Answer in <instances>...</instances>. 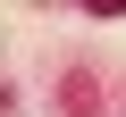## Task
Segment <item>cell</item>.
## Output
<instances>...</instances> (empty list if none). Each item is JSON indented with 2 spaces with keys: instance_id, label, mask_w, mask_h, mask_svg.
I'll use <instances>...</instances> for the list:
<instances>
[{
  "instance_id": "6da1fadb",
  "label": "cell",
  "mask_w": 126,
  "mask_h": 117,
  "mask_svg": "<svg viewBox=\"0 0 126 117\" xmlns=\"http://www.w3.org/2000/svg\"><path fill=\"white\" fill-rule=\"evenodd\" d=\"M84 9H93V17H126V0H84Z\"/></svg>"
}]
</instances>
